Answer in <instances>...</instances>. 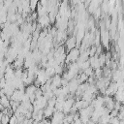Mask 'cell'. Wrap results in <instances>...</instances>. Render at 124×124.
Segmentation results:
<instances>
[{
  "label": "cell",
  "mask_w": 124,
  "mask_h": 124,
  "mask_svg": "<svg viewBox=\"0 0 124 124\" xmlns=\"http://www.w3.org/2000/svg\"><path fill=\"white\" fill-rule=\"evenodd\" d=\"M79 56V50L76 49V48H72L70 53L66 56V62L69 63V61L75 62L76 60H78V57Z\"/></svg>",
  "instance_id": "cell-1"
},
{
  "label": "cell",
  "mask_w": 124,
  "mask_h": 124,
  "mask_svg": "<svg viewBox=\"0 0 124 124\" xmlns=\"http://www.w3.org/2000/svg\"><path fill=\"white\" fill-rule=\"evenodd\" d=\"M0 104L3 106V108H10V102L8 99V96H6L5 94L0 96Z\"/></svg>",
  "instance_id": "cell-2"
},
{
  "label": "cell",
  "mask_w": 124,
  "mask_h": 124,
  "mask_svg": "<svg viewBox=\"0 0 124 124\" xmlns=\"http://www.w3.org/2000/svg\"><path fill=\"white\" fill-rule=\"evenodd\" d=\"M76 46V41H75V38H70L68 41H67V48L68 49H72Z\"/></svg>",
  "instance_id": "cell-3"
},
{
  "label": "cell",
  "mask_w": 124,
  "mask_h": 124,
  "mask_svg": "<svg viewBox=\"0 0 124 124\" xmlns=\"http://www.w3.org/2000/svg\"><path fill=\"white\" fill-rule=\"evenodd\" d=\"M0 78H1V77H0Z\"/></svg>",
  "instance_id": "cell-4"
}]
</instances>
